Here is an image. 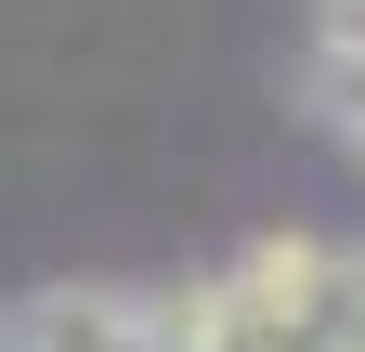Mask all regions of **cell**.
I'll return each mask as SVG.
<instances>
[{
  "mask_svg": "<svg viewBox=\"0 0 365 352\" xmlns=\"http://www.w3.org/2000/svg\"><path fill=\"white\" fill-rule=\"evenodd\" d=\"M248 352H339V339H248Z\"/></svg>",
  "mask_w": 365,
  "mask_h": 352,
  "instance_id": "obj_3",
  "label": "cell"
},
{
  "mask_svg": "<svg viewBox=\"0 0 365 352\" xmlns=\"http://www.w3.org/2000/svg\"><path fill=\"white\" fill-rule=\"evenodd\" d=\"M14 352H170V326L130 287H39L14 314Z\"/></svg>",
  "mask_w": 365,
  "mask_h": 352,
  "instance_id": "obj_2",
  "label": "cell"
},
{
  "mask_svg": "<svg viewBox=\"0 0 365 352\" xmlns=\"http://www.w3.org/2000/svg\"><path fill=\"white\" fill-rule=\"evenodd\" d=\"M327 261H339V235H261L248 261H222V300H235V326L248 339H313V300H327Z\"/></svg>",
  "mask_w": 365,
  "mask_h": 352,
  "instance_id": "obj_1",
  "label": "cell"
}]
</instances>
